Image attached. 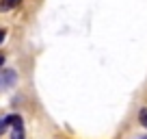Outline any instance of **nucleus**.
Returning <instances> with one entry per match:
<instances>
[{
  "label": "nucleus",
  "instance_id": "nucleus-1",
  "mask_svg": "<svg viewBox=\"0 0 147 139\" xmlns=\"http://www.w3.org/2000/svg\"><path fill=\"white\" fill-rule=\"evenodd\" d=\"M15 83V72H11V70H7L5 74L0 76V87H7V85Z\"/></svg>",
  "mask_w": 147,
  "mask_h": 139
},
{
  "label": "nucleus",
  "instance_id": "nucleus-2",
  "mask_svg": "<svg viewBox=\"0 0 147 139\" xmlns=\"http://www.w3.org/2000/svg\"><path fill=\"white\" fill-rule=\"evenodd\" d=\"M22 0H0V11H11L15 7H20Z\"/></svg>",
  "mask_w": 147,
  "mask_h": 139
},
{
  "label": "nucleus",
  "instance_id": "nucleus-3",
  "mask_svg": "<svg viewBox=\"0 0 147 139\" xmlns=\"http://www.w3.org/2000/svg\"><path fill=\"white\" fill-rule=\"evenodd\" d=\"M7 124H11L13 128H22V117L20 115H9L7 117Z\"/></svg>",
  "mask_w": 147,
  "mask_h": 139
},
{
  "label": "nucleus",
  "instance_id": "nucleus-4",
  "mask_svg": "<svg viewBox=\"0 0 147 139\" xmlns=\"http://www.w3.org/2000/svg\"><path fill=\"white\" fill-rule=\"evenodd\" d=\"M138 120H141V124L147 128V109H141V113H138Z\"/></svg>",
  "mask_w": 147,
  "mask_h": 139
},
{
  "label": "nucleus",
  "instance_id": "nucleus-5",
  "mask_svg": "<svg viewBox=\"0 0 147 139\" xmlns=\"http://www.w3.org/2000/svg\"><path fill=\"white\" fill-rule=\"evenodd\" d=\"M13 139H24V133H22V128H15V133H13Z\"/></svg>",
  "mask_w": 147,
  "mask_h": 139
},
{
  "label": "nucleus",
  "instance_id": "nucleus-6",
  "mask_svg": "<svg viewBox=\"0 0 147 139\" xmlns=\"http://www.w3.org/2000/svg\"><path fill=\"white\" fill-rule=\"evenodd\" d=\"M5 128H7V120H2V117H0V133H2Z\"/></svg>",
  "mask_w": 147,
  "mask_h": 139
},
{
  "label": "nucleus",
  "instance_id": "nucleus-7",
  "mask_svg": "<svg viewBox=\"0 0 147 139\" xmlns=\"http://www.w3.org/2000/svg\"><path fill=\"white\" fill-rule=\"evenodd\" d=\"M5 35H7V33H5V31H0V44L5 42Z\"/></svg>",
  "mask_w": 147,
  "mask_h": 139
},
{
  "label": "nucleus",
  "instance_id": "nucleus-8",
  "mask_svg": "<svg viewBox=\"0 0 147 139\" xmlns=\"http://www.w3.org/2000/svg\"><path fill=\"white\" fill-rule=\"evenodd\" d=\"M2 63H5V57H0V65H2Z\"/></svg>",
  "mask_w": 147,
  "mask_h": 139
},
{
  "label": "nucleus",
  "instance_id": "nucleus-9",
  "mask_svg": "<svg viewBox=\"0 0 147 139\" xmlns=\"http://www.w3.org/2000/svg\"><path fill=\"white\" fill-rule=\"evenodd\" d=\"M136 139H147V137H136Z\"/></svg>",
  "mask_w": 147,
  "mask_h": 139
}]
</instances>
